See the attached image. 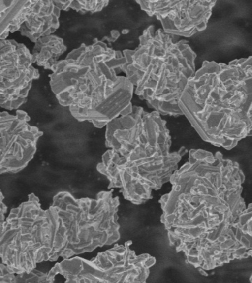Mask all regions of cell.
I'll return each instance as SVG.
<instances>
[{"label":"cell","instance_id":"1","mask_svg":"<svg viewBox=\"0 0 252 283\" xmlns=\"http://www.w3.org/2000/svg\"><path fill=\"white\" fill-rule=\"evenodd\" d=\"M166 122L160 115L136 110L117 117L105 127L108 148L97 165L110 184L125 193L150 192L170 180L187 152H170Z\"/></svg>","mask_w":252,"mask_h":283},{"label":"cell","instance_id":"11","mask_svg":"<svg viewBox=\"0 0 252 283\" xmlns=\"http://www.w3.org/2000/svg\"><path fill=\"white\" fill-rule=\"evenodd\" d=\"M47 273L36 270L35 268L29 273L16 274L14 283H47Z\"/></svg>","mask_w":252,"mask_h":283},{"label":"cell","instance_id":"2","mask_svg":"<svg viewBox=\"0 0 252 283\" xmlns=\"http://www.w3.org/2000/svg\"><path fill=\"white\" fill-rule=\"evenodd\" d=\"M251 57L229 64L205 61L178 102L204 141L229 150L252 130Z\"/></svg>","mask_w":252,"mask_h":283},{"label":"cell","instance_id":"12","mask_svg":"<svg viewBox=\"0 0 252 283\" xmlns=\"http://www.w3.org/2000/svg\"><path fill=\"white\" fill-rule=\"evenodd\" d=\"M15 275L10 272L5 264L2 262L0 264V283H14Z\"/></svg>","mask_w":252,"mask_h":283},{"label":"cell","instance_id":"6","mask_svg":"<svg viewBox=\"0 0 252 283\" xmlns=\"http://www.w3.org/2000/svg\"><path fill=\"white\" fill-rule=\"evenodd\" d=\"M25 111H0V175L16 174L33 158L43 132Z\"/></svg>","mask_w":252,"mask_h":283},{"label":"cell","instance_id":"9","mask_svg":"<svg viewBox=\"0 0 252 283\" xmlns=\"http://www.w3.org/2000/svg\"><path fill=\"white\" fill-rule=\"evenodd\" d=\"M34 0H0V40L19 31Z\"/></svg>","mask_w":252,"mask_h":283},{"label":"cell","instance_id":"7","mask_svg":"<svg viewBox=\"0 0 252 283\" xmlns=\"http://www.w3.org/2000/svg\"><path fill=\"white\" fill-rule=\"evenodd\" d=\"M215 1H145L143 9L155 15L164 31L190 37L206 28Z\"/></svg>","mask_w":252,"mask_h":283},{"label":"cell","instance_id":"3","mask_svg":"<svg viewBox=\"0 0 252 283\" xmlns=\"http://www.w3.org/2000/svg\"><path fill=\"white\" fill-rule=\"evenodd\" d=\"M34 193L12 208L0 225V259L10 272L29 273L60 256L62 237L57 212L42 208Z\"/></svg>","mask_w":252,"mask_h":283},{"label":"cell","instance_id":"14","mask_svg":"<svg viewBox=\"0 0 252 283\" xmlns=\"http://www.w3.org/2000/svg\"><path fill=\"white\" fill-rule=\"evenodd\" d=\"M80 203H81V218H80V219H81V228L83 229V228H82V223H81V221H82V213H83L82 203L81 199V200L80 199V200H76V199H75V198H74L73 200V201H72V206L73 204H78V206H79V205Z\"/></svg>","mask_w":252,"mask_h":283},{"label":"cell","instance_id":"8","mask_svg":"<svg viewBox=\"0 0 252 283\" xmlns=\"http://www.w3.org/2000/svg\"><path fill=\"white\" fill-rule=\"evenodd\" d=\"M60 10L54 1L34 0L19 31L33 43L42 37L52 34L59 26Z\"/></svg>","mask_w":252,"mask_h":283},{"label":"cell","instance_id":"15","mask_svg":"<svg viewBox=\"0 0 252 283\" xmlns=\"http://www.w3.org/2000/svg\"><path fill=\"white\" fill-rule=\"evenodd\" d=\"M200 272L201 274L205 275L206 274L205 273V272L202 270H200Z\"/></svg>","mask_w":252,"mask_h":283},{"label":"cell","instance_id":"10","mask_svg":"<svg viewBox=\"0 0 252 283\" xmlns=\"http://www.w3.org/2000/svg\"><path fill=\"white\" fill-rule=\"evenodd\" d=\"M64 50L62 39L51 34L39 38L31 52L33 63L38 66L50 69Z\"/></svg>","mask_w":252,"mask_h":283},{"label":"cell","instance_id":"13","mask_svg":"<svg viewBox=\"0 0 252 283\" xmlns=\"http://www.w3.org/2000/svg\"><path fill=\"white\" fill-rule=\"evenodd\" d=\"M4 196L0 188V225L6 218L8 207L4 202Z\"/></svg>","mask_w":252,"mask_h":283},{"label":"cell","instance_id":"5","mask_svg":"<svg viewBox=\"0 0 252 283\" xmlns=\"http://www.w3.org/2000/svg\"><path fill=\"white\" fill-rule=\"evenodd\" d=\"M29 49L14 39L0 40V108L17 110L25 104L39 78Z\"/></svg>","mask_w":252,"mask_h":283},{"label":"cell","instance_id":"4","mask_svg":"<svg viewBox=\"0 0 252 283\" xmlns=\"http://www.w3.org/2000/svg\"><path fill=\"white\" fill-rule=\"evenodd\" d=\"M170 35L159 29L155 34L147 33L140 41L139 65L142 76L135 94L157 110L177 106L182 91L195 72L196 55L188 41L174 43Z\"/></svg>","mask_w":252,"mask_h":283}]
</instances>
